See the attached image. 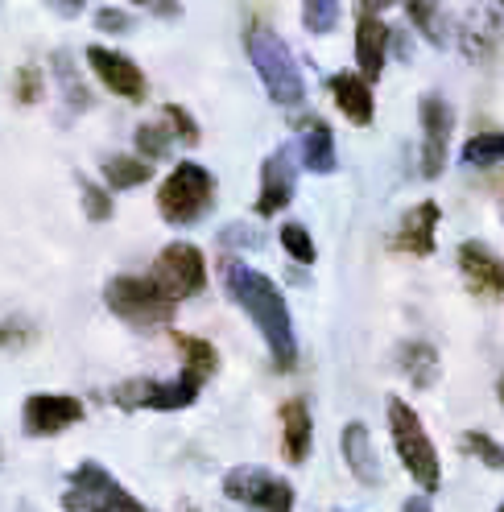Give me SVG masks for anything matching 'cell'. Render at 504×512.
I'll return each mask as SVG.
<instances>
[{
  "label": "cell",
  "instance_id": "6da1fadb",
  "mask_svg": "<svg viewBox=\"0 0 504 512\" xmlns=\"http://www.w3.org/2000/svg\"><path fill=\"white\" fill-rule=\"evenodd\" d=\"M224 290L265 335L273 368L290 372L298 364V339H294V323H290V306L281 298L277 285L261 269H248L240 261H224Z\"/></svg>",
  "mask_w": 504,
  "mask_h": 512
},
{
  "label": "cell",
  "instance_id": "7a4b0ae2",
  "mask_svg": "<svg viewBox=\"0 0 504 512\" xmlns=\"http://www.w3.org/2000/svg\"><path fill=\"white\" fill-rule=\"evenodd\" d=\"M244 50H248V62L257 67L265 91H269V100L281 104V108H298L306 100V83H302V71H298V62L290 54V46L281 42L269 21L261 17H252L244 25Z\"/></svg>",
  "mask_w": 504,
  "mask_h": 512
},
{
  "label": "cell",
  "instance_id": "3957f363",
  "mask_svg": "<svg viewBox=\"0 0 504 512\" xmlns=\"http://www.w3.org/2000/svg\"><path fill=\"white\" fill-rule=\"evenodd\" d=\"M389 430H393V446L401 467L414 475V484L422 492H438L443 488V467H438V451L422 426V418L409 409L401 397H389Z\"/></svg>",
  "mask_w": 504,
  "mask_h": 512
},
{
  "label": "cell",
  "instance_id": "277c9868",
  "mask_svg": "<svg viewBox=\"0 0 504 512\" xmlns=\"http://www.w3.org/2000/svg\"><path fill=\"white\" fill-rule=\"evenodd\" d=\"M215 207V178L199 162H182L170 170V178L157 186V211L166 223L182 228V223H199Z\"/></svg>",
  "mask_w": 504,
  "mask_h": 512
},
{
  "label": "cell",
  "instance_id": "5b68a950",
  "mask_svg": "<svg viewBox=\"0 0 504 512\" xmlns=\"http://www.w3.org/2000/svg\"><path fill=\"white\" fill-rule=\"evenodd\" d=\"M62 508L67 512H149L137 496L124 492L116 479L100 463H79L62 492Z\"/></svg>",
  "mask_w": 504,
  "mask_h": 512
},
{
  "label": "cell",
  "instance_id": "8992f818",
  "mask_svg": "<svg viewBox=\"0 0 504 512\" xmlns=\"http://www.w3.org/2000/svg\"><path fill=\"white\" fill-rule=\"evenodd\" d=\"M104 306L129 327H162L174 318V302L149 277H112L104 285Z\"/></svg>",
  "mask_w": 504,
  "mask_h": 512
},
{
  "label": "cell",
  "instance_id": "52a82bcc",
  "mask_svg": "<svg viewBox=\"0 0 504 512\" xmlns=\"http://www.w3.org/2000/svg\"><path fill=\"white\" fill-rule=\"evenodd\" d=\"M149 281L178 306L182 298L203 294V285H207V261H203V252L195 244H166L162 252H157L153 269H149Z\"/></svg>",
  "mask_w": 504,
  "mask_h": 512
},
{
  "label": "cell",
  "instance_id": "ba28073f",
  "mask_svg": "<svg viewBox=\"0 0 504 512\" xmlns=\"http://www.w3.org/2000/svg\"><path fill=\"white\" fill-rule=\"evenodd\" d=\"M224 496L257 512H294V488L265 467H232L224 475Z\"/></svg>",
  "mask_w": 504,
  "mask_h": 512
},
{
  "label": "cell",
  "instance_id": "9c48e42d",
  "mask_svg": "<svg viewBox=\"0 0 504 512\" xmlns=\"http://www.w3.org/2000/svg\"><path fill=\"white\" fill-rule=\"evenodd\" d=\"M199 397V384L191 380H153V376H137V380H124L112 389V401L120 409H157V413H170V409H186V405H195Z\"/></svg>",
  "mask_w": 504,
  "mask_h": 512
},
{
  "label": "cell",
  "instance_id": "30bf717a",
  "mask_svg": "<svg viewBox=\"0 0 504 512\" xmlns=\"http://www.w3.org/2000/svg\"><path fill=\"white\" fill-rule=\"evenodd\" d=\"M87 418V409L79 397L67 393H34L21 409V426L29 438H54L62 430H71Z\"/></svg>",
  "mask_w": 504,
  "mask_h": 512
},
{
  "label": "cell",
  "instance_id": "8fae6325",
  "mask_svg": "<svg viewBox=\"0 0 504 512\" xmlns=\"http://www.w3.org/2000/svg\"><path fill=\"white\" fill-rule=\"evenodd\" d=\"M83 58H87V67L96 71V79H100L108 91L124 95V100L141 104L145 95H149L145 71L137 67V62H133L129 54H116V50H108V46H87V50H83Z\"/></svg>",
  "mask_w": 504,
  "mask_h": 512
},
{
  "label": "cell",
  "instance_id": "7c38bea8",
  "mask_svg": "<svg viewBox=\"0 0 504 512\" xmlns=\"http://www.w3.org/2000/svg\"><path fill=\"white\" fill-rule=\"evenodd\" d=\"M459 46L471 62H488L504 46V0L467 9V21L459 25Z\"/></svg>",
  "mask_w": 504,
  "mask_h": 512
},
{
  "label": "cell",
  "instance_id": "4fadbf2b",
  "mask_svg": "<svg viewBox=\"0 0 504 512\" xmlns=\"http://www.w3.org/2000/svg\"><path fill=\"white\" fill-rule=\"evenodd\" d=\"M451 128L455 120L443 95H422V178H438L447 170Z\"/></svg>",
  "mask_w": 504,
  "mask_h": 512
},
{
  "label": "cell",
  "instance_id": "5bb4252c",
  "mask_svg": "<svg viewBox=\"0 0 504 512\" xmlns=\"http://www.w3.org/2000/svg\"><path fill=\"white\" fill-rule=\"evenodd\" d=\"M459 273L467 281V290L488 302H504V261L480 240L459 244Z\"/></svg>",
  "mask_w": 504,
  "mask_h": 512
},
{
  "label": "cell",
  "instance_id": "9a60e30c",
  "mask_svg": "<svg viewBox=\"0 0 504 512\" xmlns=\"http://www.w3.org/2000/svg\"><path fill=\"white\" fill-rule=\"evenodd\" d=\"M381 9L376 0H364L360 5V21H356V62H360V79L376 83L385 71V54H389V25L381 21Z\"/></svg>",
  "mask_w": 504,
  "mask_h": 512
},
{
  "label": "cell",
  "instance_id": "2e32d148",
  "mask_svg": "<svg viewBox=\"0 0 504 512\" xmlns=\"http://www.w3.org/2000/svg\"><path fill=\"white\" fill-rule=\"evenodd\" d=\"M294 145H281L277 153L265 157L261 166V195H257V215H277L286 211L294 199V182H298V162H294Z\"/></svg>",
  "mask_w": 504,
  "mask_h": 512
},
{
  "label": "cell",
  "instance_id": "e0dca14e",
  "mask_svg": "<svg viewBox=\"0 0 504 512\" xmlns=\"http://www.w3.org/2000/svg\"><path fill=\"white\" fill-rule=\"evenodd\" d=\"M298 153H302V166L310 174H335L339 157H335V137H331V124L323 116H298Z\"/></svg>",
  "mask_w": 504,
  "mask_h": 512
},
{
  "label": "cell",
  "instance_id": "ac0fdd59",
  "mask_svg": "<svg viewBox=\"0 0 504 512\" xmlns=\"http://www.w3.org/2000/svg\"><path fill=\"white\" fill-rule=\"evenodd\" d=\"M339 446H343V463H348V471L360 479L364 488H381V484H385L381 459H376V451H372V438H368V426H364V422L343 426Z\"/></svg>",
  "mask_w": 504,
  "mask_h": 512
},
{
  "label": "cell",
  "instance_id": "d6986e66",
  "mask_svg": "<svg viewBox=\"0 0 504 512\" xmlns=\"http://www.w3.org/2000/svg\"><path fill=\"white\" fill-rule=\"evenodd\" d=\"M327 91H331L335 108L348 116L352 124H360V128L372 124L376 104H372V83H368V79H360L356 71H339V75L327 79Z\"/></svg>",
  "mask_w": 504,
  "mask_h": 512
},
{
  "label": "cell",
  "instance_id": "ffe728a7",
  "mask_svg": "<svg viewBox=\"0 0 504 512\" xmlns=\"http://www.w3.org/2000/svg\"><path fill=\"white\" fill-rule=\"evenodd\" d=\"M438 203H418L414 211H405V219H401V228H397V236H393V244L401 248V252H409V256H430L434 252V228H438Z\"/></svg>",
  "mask_w": 504,
  "mask_h": 512
},
{
  "label": "cell",
  "instance_id": "44dd1931",
  "mask_svg": "<svg viewBox=\"0 0 504 512\" xmlns=\"http://www.w3.org/2000/svg\"><path fill=\"white\" fill-rule=\"evenodd\" d=\"M310 434H314V422H310L306 401L294 397L281 405V451H286V459L294 467L306 463V455H310Z\"/></svg>",
  "mask_w": 504,
  "mask_h": 512
},
{
  "label": "cell",
  "instance_id": "7402d4cb",
  "mask_svg": "<svg viewBox=\"0 0 504 512\" xmlns=\"http://www.w3.org/2000/svg\"><path fill=\"white\" fill-rule=\"evenodd\" d=\"M170 339H174L178 356H182V372H178V376L203 389V380H211V376L219 372V351H215L207 339H199V335H182V331H174Z\"/></svg>",
  "mask_w": 504,
  "mask_h": 512
},
{
  "label": "cell",
  "instance_id": "603a6c76",
  "mask_svg": "<svg viewBox=\"0 0 504 512\" xmlns=\"http://www.w3.org/2000/svg\"><path fill=\"white\" fill-rule=\"evenodd\" d=\"M405 17H409V25H414L430 46H447L451 25H447V9H443V5H430V0H414V5H405Z\"/></svg>",
  "mask_w": 504,
  "mask_h": 512
},
{
  "label": "cell",
  "instance_id": "cb8c5ba5",
  "mask_svg": "<svg viewBox=\"0 0 504 512\" xmlns=\"http://www.w3.org/2000/svg\"><path fill=\"white\" fill-rule=\"evenodd\" d=\"M397 360H401V372L414 380V389H430L438 380V351L430 343H405Z\"/></svg>",
  "mask_w": 504,
  "mask_h": 512
},
{
  "label": "cell",
  "instance_id": "d4e9b609",
  "mask_svg": "<svg viewBox=\"0 0 504 512\" xmlns=\"http://www.w3.org/2000/svg\"><path fill=\"white\" fill-rule=\"evenodd\" d=\"M149 174H153V166L141 162V157H133V153H116V157H108V162H104V182H108L112 190L145 186Z\"/></svg>",
  "mask_w": 504,
  "mask_h": 512
},
{
  "label": "cell",
  "instance_id": "484cf974",
  "mask_svg": "<svg viewBox=\"0 0 504 512\" xmlns=\"http://www.w3.org/2000/svg\"><path fill=\"white\" fill-rule=\"evenodd\" d=\"M50 67H54V75L62 79V95H67V112H83V108H91V95H87L83 79L75 75V62H71V54H67V50L50 54Z\"/></svg>",
  "mask_w": 504,
  "mask_h": 512
},
{
  "label": "cell",
  "instance_id": "4316f807",
  "mask_svg": "<svg viewBox=\"0 0 504 512\" xmlns=\"http://www.w3.org/2000/svg\"><path fill=\"white\" fill-rule=\"evenodd\" d=\"M463 162L467 166H504V133H496V128H488V133H476L467 145H463Z\"/></svg>",
  "mask_w": 504,
  "mask_h": 512
},
{
  "label": "cell",
  "instance_id": "83f0119b",
  "mask_svg": "<svg viewBox=\"0 0 504 512\" xmlns=\"http://www.w3.org/2000/svg\"><path fill=\"white\" fill-rule=\"evenodd\" d=\"M137 153H141V162H157V157H166L170 153V145H174V133H170V124L166 120H149V124H141L137 128Z\"/></svg>",
  "mask_w": 504,
  "mask_h": 512
},
{
  "label": "cell",
  "instance_id": "f1b7e54d",
  "mask_svg": "<svg viewBox=\"0 0 504 512\" xmlns=\"http://www.w3.org/2000/svg\"><path fill=\"white\" fill-rule=\"evenodd\" d=\"M463 451L467 455H476L484 467H492V471H504V446L492 438V434H484V430H467L463 434Z\"/></svg>",
  "mask_w": 504,
  "mask_h": 512
},
{
  "label": "cell",
  "instance_id": "f546056e",
  "mask_svg": "<svg viewBox=\"0 0 504 512\" xmlns=\"http://www.w3.org/2000/svg\"><path fill=\"white\" fill-rule=\"evenodd\" d=\"M343 9L335 5V0H306L302 5V25L310 29V34H331V29L339 25Z\"/></svg>",
  "mask_w": 504,
  "mask_h": 512
},
{
  "label": "cell",
  "instance_id": "4dcf8cb0",
  "mask_svg": "<svg viewBox=\"0 0 504 512\" xmlns=\"http://www.w3.org/2000/svg\"><path fill=\"white\" fill-rule=\"evenodd\" d=\"M79 195H83V215H87L91 223L112 219V195H108V186L91 182V178H79Z\"/></svg>",
  "mask_w": 504,
  "mask_h": 512
},
{
  "label": "cell",
  "instance_id": "1f68e13d",
  "mask_svg": "<svg viewBox=\"0 0 504 512\" xmlns=\"http://www.w3.org/2000/svg\"><path fill=\"white\" fill-rule=\"evenodd\" d=\"M281 248H286L298 265H314V240L302 223H281Z\"/></svg>",
  "mask_w": 504,
  "mask_h": 512
},
{
  "label": "cell",
  "instance_id": "d6a6232c",
  "mask_svg": "<svg viewBox=\"0 0 504 512\" xmlns=\"http://www.w3.org/2000/svg\"><path fill=\"white\" fill-rule=\"evenodd\" d=\"M162 116H166V124H170L174 141H182L186 149H195V145H199V124L191 120V112H186L182 104H166Z\"/></svg>",
  "mask_w": 504,
  "mask_h": 512
},
{
  "label": "cell",
  "instance_id": "836d02e7",
  "mask_svg": "<svg viewBox=\"0 0 504 512\" xmlns=\"http://www.w3.org/2000/svg\"><path fill=\"white\" fill-rule=\"evenodd\" d=\"M13 95H17V104H38L42 95H46V79L38 67H21L17 79H13Z\"/></svg>",
  "mask_w": 504,
  "mask_h": 512
},
{
  "label": "cell",
  "instance_id": "e575fe53",
  "mask_svg": "<svg viewBox=\"0 0 504 512\" xmlns=\"http://www.w3.org/2000/svg\"><path fill=\"white\" fill-rule=\"evenodd\" d=\"M219 244L224 248H261L265 244V236L257 232V228H248V223H236V228H228V232H219Z\"/></svg>",
  "mask_w": 504,
  "mask_h": 512
},
{
  "label": "cell",
  "instance_id": "d590c367",
  "mask_svg": "<svg viewBox=\"0 0 504 512\" xmlns=\"http://www.w3.org/2000/svg\"><path fill=\"white\" fill-rule=\"evenodd\" d=\"M96 25L104 29V34H129V17H124L120 9H96Z\"/></svg>",
  "mask_w": 504,
  "mask_h": 512
},
{
  "label": "cell",
  "instance_id": "8d00e7d4",
  "mask_svg": "<svg viewBox=\"0 0 504 512\" xmlns=\"http://www.w3.org/2000/svg\"><path fill=\"white\" fill-rule=\"evenodd\" d=\"M50 13H54V17H79V13H83V5H79V0H54Z\"/></svg>",
  "mask_w": 504,
  "mask_h": 512
},
{
  "label": "cell",
  "instance_id": "74e56055",
  "mask_svg": "<svg viewBox=\"0 0 504 512\" xmlns=\"http://www.w3.org/2000/svg\"><path fill=\"white\" fill-rule=\"evenodd\" d=\"M13 343H25V331L13 323H0V347H13Z\"/></svg>",
  "mask_w": 504,
  "mask_h": 512
},
{
  "label": "cell",
  "instance_id": "f35d334b",
  "mask_svg": "<svg viewBox=\"0 0 504 512\" xmlns=\"http://www.w3.org/2000/svg\"><path fill=\"white\" fill-rule=\"evenodd\" d=\"M401 512H434V504H430V496L422 492V496H409V500L401 504Z\"/></svg>",
  "mask_w": 504,
  "mask_h": 512
},
{
  "label": "cell",
  "instance_id": "ab89813d",
  "mask_svg": "<svg viewBox=\"0 0 504 512\" xmlns=\"http://www.w3.org/2000/svg\"><path fill=\"white\" fill-rule=\"evenodd\" d=\"M149 13H153V17H182L178 5H149Z\"/></svg>",
  "mask_w": 504,
  "mask_h": 512
},
{
  "label": "cell",
  "instance_id": "60d3db41",
  "mask_svg": "<svg viewBox=\"0 0 504 512\" xmlns=\"http://www.w3.org/2000/svg\"><path fill=\"white\" fill-rule=\"evenodd\" d=\"M488 186H492V195L500 199V215H504V174H496V178H492Z\"/></svg>",
  "mask_w": 504,
  "mask_h": 512
},
{
  "label": "cell",
  "instance_id": "b9f144b4",
  "mask_svg": "<svg viewBox=\"0 0 504 512\" xmlns=\"http://www.w3.org/2000/svg\"><path fill=\"white\" fill-rule=\"evenodd\" d=\"M496 397H500V405H504V372H500V380H496Z\"/></svg>",
  "mask_w": 504,
  "mask_h": 512
},
{
  "label": "cell",
  "instance_id": "7bdbcfd3",
  "mask_svg": "<svg viewBox=\"0 0 504 512\" xmlns=\"http://www.w3.org/2000/svg\"><path fill=\"white\" fill-rule=\"evenodd\" d=\"M496 512H504V504H500V508H496Z\"/></svg>",
  "mask_w": 504,
  "mask_h": 512
}]
</instances>
